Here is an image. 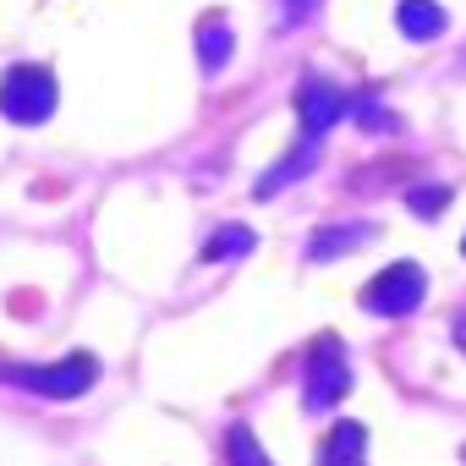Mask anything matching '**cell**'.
<instances>
[{"mask_svg": "<svg viewBox=\"0 0 466 466\" xmlns=\"http://www.w3.org/2000/svg\"><path fill=\"white\" fill-rule=\"evenodd\" d=\"M61 105V88L50 77V66H12L0 77V116L17 121V127H39L50 121Z\"/></svg>", "mask_w": 466, "mask_h": 466, "instance_id": "6da1fadb", "label": "cell"}, {"mask_svg": "<svg viewBox=\"0 0 466 466\" xmlns=\"http://www.w3.org/2000/svg\"><path fill=\"white\" fill-rule=\"evenodd\" d=\"M346 390H351L346 346H340V335H319L308 346V368H302V406L308 411H329Z\"/></svg>", "mask_w": 466, "mask_h": 466, "instance_id": "7a4b0ae2", "label": "cell"}, {"mask_svg": "<svg viewBox=\"0 0 466 466\" xmlns=\"http://www.w3.org/2000/svg\"><path fill=\"white\" fill-rule=\"evenodd\" d=\"M0 379L17 384V390H34V395H50V400H72V395H83L88 384H99V362H94L88 351L61 357V362H50V368H12V362H0Z\"/></svg>", "mask_w": 466, "mask_h": 466, "instance_id": "3957f363", "label": "cell"}, {"mask_svg": "<svg viewBox=\"0 0 466 466\" xmlns=\"http://www.w3.org/2000/svg\"><path fill=\"white\" fill-rule=\"evenodd\" d=\"M428 297V275H422V264H390V269H379L368 286H362V308L368 313H379V319H400V313H411L417 302Z\"/></svg>", "mask_w": 466, "mask_h": 466, "instance_id": "277c9868", "label": "cell"}, {"mask_svg": "<svg viewBox=\"0 0 466 466\" xmlns=\"http://www.w3.org/2000/svg\"><path fill=\"white\" fill-rule=\"evenodd\" d=\"M346 110H351V99H346V88H340L335 77H319V72H308V77H302V88H297L302 137H324L335 121H346Z\"/></svg>", "mask_w": 466, "mask_h": 466, "instance_id": "5b68a950", "label": "cell"}, {"mask_svg": "<svg viewBox=\"0 0 466 466\" xmlns=\"http://www.w3.org/2000/svg\"><path fill=\"white\" fill-rule=\"evenodd\" d=\"M362 242H373V225L368 219H357V225H324L319 237L308 242V258H346V248H362Z\"/></svg>", "mask_w": 466, "mask_h": 466, "instance_id": "8992f818", "label": "cell"}, {"mask_svg": "<svg viewBox=\"0 0 466 466\" xmlns=\"http://www.w3.org/2000/svg\"><path fill=\"white\" fill-rule=\"evenodd\" d=\"M230 50H237V34H230V23L219 12H208L198 23V61H203V72H219L230 61Z\"/></svg>", "mask_w": 466, "mask_h": 466, "instance_id": "52a82bcc", "label": "cell"}, {"mask_svg": "<svg viewBox=\"0 0 466 466\" xmlns=\"http://www.w3.org/2000/svg\"><path fill=\"white\" fill-rule=\"evenodd\" d=\"M395 23H400L406 39H439L444 34V6L439 0H400Z\"/></svg>", "mask_w": 466, "mask_h": 466, "instance_id": "ba28073f", "label": "cell"}, {"mask_svg": "<svg viewBox=\"0 0 466 466\" xmlns=\"http://www.w3.org/2000/svg\"><path fill=\"white\" fill-rule=\"evenodd\" d=\"M362 450H368V428H362V422H335V433L319 444V461L351 466V461H362Z\"/></svg>", "mask_w": 466, "mask_h": 466, "instance_id": "9c48e42d", "label": "cell"}, {"mask_svg": "<svg viewBox=\"0 0 466 466\" xmlns=\"http://www.w3.org/2000/svg\"><path fill=\"white\" fill-rule=\"evenodd\" d=\"M258 248V230L253 225H219L214 237L203 242V258L208 264H225V258H242V253H253Z\"/></svg>", "mask_w": 466, "mask_h": 466, "instance_id": "30bf717a", "label": "cell"}, {"mask_svg": "<svg viewBox=\"0 0 466 466\" xmlns=\"http://www.w3.org/2000/svg\"><path fill=\"white\" fill-rule=\"evenodd\" d=\"M319 159V137H302V148L297 154H286L280 159V170H269L264 181H258V198H269V192H280L286 181H297V176H308V165Z\"/></svg>", "mask_w": 466, "mask_h": 466, "instance_id": "8fae6325", "label": "cell"}, {"mask_svg": "<svg viewBox=\"0 0 466 466\" xmlns=\"http://www.w3.org/2000/svg\"><path fill=\"white\" fill-rule=\"evenodd\" d=\"M411 214H422V219H433V214H444V203H450V187H411Z\"/></svg>", "mask_w": 466, "mask_h": 466, "instance_id": "7c38bea8", "label": "cell"}, {"mask_svg": "<svg viewBox=\"0 0 466 466\" xmlns=\"http://www.w3.org/2000/svg\"><path fill=\"white\" fill-rule=\"evenodd\" d=\"M225 455H230V461H264V450H258V439H253L248 428H230V439H225Z\"/></svg>", "mask_w": 466, "mask_h": 466, "instance_id": "4fadbf2b", "label": "cell"}, {"mask_svg": "<svg viewBox=\"0 0 466 466\" xmlns=\"http://www.w3.org/2000/svg\"><path fill=\"white\" fill-rule=\"evenodd\" d=\"M357 116H362V127H368V132H379V127L390 132V127H395V121H390V110H379V105H368V99L357 105Z\"/></svg>", "mask_w": 466, "mask_h": 466, "instance_id": "5bb4252c", "label": "cell"}, {"mask_svg": "<svg viewBox=\"0 0 466 466\" xmlns=\"http://www.w3.org/2000/svg\"><path fill=\"white\" fill-rule=\"evenodd\" d=\"M313 6H319V0H286V17H291V23H302Z\"/></svg>", "mask_w": 466, "mask_h": 466, "instance_id": "9a60e30c", "label": "cell"}, {"mask_svg": "<svg viewBox=\"0 0 466 466\" xmlns=\"http://www.w3.org/2000/svg\"><path fill=\"white\" fill-rule=\"evenodd\" d=\"M455 340H461V351H466V313L455 319Z\"/></svg>", "mask_w": 466, "mask_h": 466, "instance_id": "2e32d148", "label": "cell"}, {"mask_svg": "<svg viewBox=\"0 0 466 466\" xmlns=\"http://www.w3.org/2000/svg\"><path fill=\"white\" fill-rule=\"evenodd\" d=\"M461 253H466V242H461Z\"/></svg>", "mask_w": 466, "mask_h": 466, "instance_id": "e0dca14e", "label": "cell"}, {"mask_svg": "<svg viewBox=\"0 0 466 466\" xmlns=\"http://www.w3.org/2000/svg\"><path fill=\"white\" fill-rule=\"evenodd\" d=\"M461 66H466V56H461Z\"/></svg>", "mask_w": 466, "mask_h": 466, "instance_id": "ac0fdd59", "label": "cell"}]
</instances>
